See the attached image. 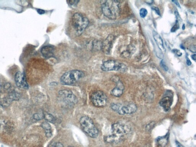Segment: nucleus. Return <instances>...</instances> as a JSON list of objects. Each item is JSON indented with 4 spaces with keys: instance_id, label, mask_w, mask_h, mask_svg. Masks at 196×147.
<instances>
[{
    "instance_id": "f257e3e1",
    "label": "nucleus",
    "mask_w": 196,
    "mask_h": 147,
    "mask_svg": "<svg viewBox=\"0 0 196 147\" xmlns=\"http://www.w3.org/2000/svg\"><path fill=\"white\" fill-rule=\"evenodd\" d=\"M112 135L105 138V141L108 143L117 142L123 139V137L130 132V128L125 124L120 123L113 124L112 127Z\"/></svg>"
},
{
    "instance_id": "f03ea898",
    "label": "nucleus",
    "mask_w": 196,
    "mask_h": 147,
    "mask_svg": "<svg viewBox=\"0 0 196 147\" xmlns=\"http://www.w3.org/2000/svg\"><path fill=\"white\" fill-rule=\"evenodd\" d=\"M102 12L106 17L111 20L116 19L120 15L121 12L120 3L119 1H102Z\"/></svg>"
},
{
    "instance_id": "7ed1b4c3",
    "label": "nucleus",
    "mask_w": 196,
    "mask_h": 147,
    "mask_svg": "<svg viewBox=\"0 0 196 147\" xmlns=\"http://www.w3.org/2000/svg\"><path fill=\"white\" fill-rule=\"evenodd\" d=\"M89 24L88 18L81 14L76 13L72 18V24L77 34H81L87 27Z\"/></svg>"
},
{
    "instance_id": "20e7f679",
    "label": "nucleus",
    "mask_w": 196,
    "mask_h": 147,
    "mask_svg": "<svg viewBox=\"0 0 196 147\" xmlns=\"http://www.w3.org/2000/svg\"><path fill=\"white\" fill-rule=\"evenodd\" d=\"M80 123L82 130L92 138H95L99 135V131L91 119L87 116L81 118Z\"/></svg>"
},
{
    "instance_id": "39448f33",
    "label": "nucleus",
    "mask_w": 196,
    "mask_h": 147,
    "mask_svg": "<svg viewBox=\"0 0 196 147\" xmlns=\"http://www.w3.org/2000/svg\"><path fill=\"white\" fill-rule=\"evenodd\" d=\"M84 76V73L80 70H70L65 73L60 79L61 84L71 85L74 84Z\"/></svg>"
},
{
    "instance_id": "423d86ee",
    "label": "nucleus",
    "mask_w": 196,
    "mask_h": 147,
    "mask_svg": "<svg viewBox=\"0 0 196 147\" xmlns=\"http://www.w3.org/2000/svg\"><path fill=\"white\" fill-rule=\"evenodd\" d=\"M111 108L119 114H134L137 110V107L134 104H130L125 105L120 104H112Z\"/></svg>"
},
{
    "instance_id": "0eeeda50",
    "label": "nucleus",
    "mask_w": 196,
    "mask_h": 147,
    "mask_svg": "<svg viewBox=\"0 0 196 147\" xmlns=\"http://www.w3.org/2000/svg\"><path fill=\"white\" fill-rule=\"evenodd\" d=\"M90 99L92 104L96 107H103L107 104V96L102 91H96L92 93Z\"/></svg>"
},
{
    "instance_id": "6e6552de",
    "label": "nucleus",
    "mask_w": 196,
    "mask_h": 147,
    "mask_svg": "<svg viewBox=\"0 0 196 147\" xmlns=\"http://www.w3.org/2000/svg\"><path fill=\"white\" fill-rule=\"evenodd\" d=\"M124 68V66L123 64L112 60L105 62L101 66L102 70L104 71L121 70Z\"/></svg>"
},
{
    "instance_id": "1a4fd4ad",
    "label": "nucleus",
    "mask_w": 196,
    "mask_h": 147,
    "mask_svg": "<svg viewBox=\"0 0 196 147\" xmlns=\"http://www.w3.org/2000/svg\"><path fill=\"white\" fill-rule=\"evenodd\" d=\"M59 95L62 97L63 101L69 105H74L77 102L76 96L70 90H61L59 92Z\"/></svg>"
},
{
    "instance_id": "9d476101",
    "label": "nucleus",
    "mask_w": 196,
    "mask_h": 147,
    "mask_svg": "<svg viewBox=\"0 0 196 147\" xmlns=\"http://www.w3.org/2000/svg\"><path fill=\"white\" fill-rule=\"evenodd\" d=\"M15 80L18 87L23 89H27L28 85L27 83L26 77L24 73L18 72L15 76Z\"/></svg>"
},
{
    "instance_id": "9b49d317",
    "label": "nucleus",
    "mask_w": 196,
    "mask_h": 147,
    "mask_svg": "<svg viewBox=\"0 0 196 147\" xmlns=\"http://www.w3.org/2000/svg\"><path fill=\"white\" fill-rule=\"evenodd\" d=\"M19 98V94L15 92V91H11L6 97L3 98L1 100V105L4 107H8L11 104L12 101L18 100Z\"/></svg>"
},
{
    "instance_id": "f8f14e48",
    "label": "nucleus",
    "mask_w": 196,
    "mask_h": 147,
    "mask_svg": "<svg viewBox=\"0 0 196 147\" xmlns=\"http://www.w3.org/2000/svg\"><path fill=\"white\" fill-rule=\"evenodd\" d=\"M116 84V87L112 90V95L116 97H120L123 94L124 87L123 83L117 79L113 80Z\"/></svg>"
},
{
    "instance_id": "ddd939ff",
    "label": "nucleus",
    "mask_w": 196,
    "mask_h": 147,
    "mask_svg": "<svg viewBox=\"0 0 196 147\" xmlns=\"http://www.w3.org/2000/svg\"><path fill=\"white\" fill-rule=\"evenodd\" d=\"M55 48L52 46H46L41 49V53L44 57L48 58L52 57L55 52Z\"/></svg>"
},
{
    "instance_id": "4468645a",
    "label": "nucleus",
    "mask_w": 196,
    "mask_h": 147,
    "mask_svg": "<svg viewBox=\"0 0 196 147\" xmlns=\"http://www.w3.org/2000/svg\"><path fill=\"white\" fill-rule=\"evenodd\" d=\"M172 102V99L171 97L167 96L162 99L160 102V104L165 111H168L170 110Z\"/></svg>"
},
{
    "instance_id": "2eb2a0df",
    "label": "nucleus",
    "mask_w": 196,
    "mask_h": 147,
    "mask_svg": "<svg viewBox=\"0 0 196 147\" xmlns=\"http://www.w3.org/2000/svg\"><path fill=\"white\" fill-rule=\"evenodd\" d=\"M153 36L159 48L163 53H165L166 49L165 48L163 41L161 37L155 31H153Z\"/></svg>"
},
{
    "instance_id": "dca6fc26",
    "label": "nucleus",
    "mask_w": 196,
    "mask_h": 147,
    "mask_svg": "<svg viewBox=\"0 0 196 147\" xmlns=\"http://www.w3.org/2000/svg\"><path fill=\"white\" fill-rule=\"evenodd\" d=\"M113 40V36L110 35L107 38L102 45V49L106 53H109L110 51L112 46V42Z\"/></svg>"
},
{
    "instance_id": "f3484780",
    "label": "nucleus",
    "mask_w": 196,
    "mask_h": 147,
    "mask_svg": "<svg viewBox=\"0 0 196 147\" xmlns=\"http://www.w3.org/2000/svg\"><path fill=\"white\" fill-rule=\"evenodd\" d=\"M41 127L45 130V135L47 138H50L52 135V128L50 124L48 122H43L41 125Z\"/></svg>"
},
{
    "instance_id": "a211bd4d",
    "label": "nucleus",
    "mask_w": 196,
    "mask_h": 147,
    "mask_svg": "<svg viewBox=\"0 0 196 147\" xmlns=\"http://www.w3.org/2000/svg\"><path fill=\"white\" fill-rule=\"evenodd\" d=\"M168 141V135H167L165 136L160 137L157 139V142L160 146L164 147L167 145Z\"/></svg>"
},
{
    "instance_id": "6ab92c4d",
    "label": "nucleus",
    "mask_w": 196,
    "mask_h": 147,
    "mask_svg": "<svg viewBox=\"0 0 196 147\" xmlns=\"http://www.w3.org/2000/svg\"><path fill=\"white\" fill-rule=\"evenodd\" d=\"M44 118L48 122L52 123H54L56 121V119L55 117L52 115V114H48V113H44Z\"/></svg>"
},
{
    "instance_id": "aec40b11",
    "label": "nucleus",
    "mask_w": 196,
    "mask_h": 147,
    "mask_svg": "<svg viewBox=\"0 0 196 147\" xmlns=\"http://www.w3.org/2000/svg\"><path fill=\"white\" fill-rule=\"evenodd\" d=\"M33 118L36 120H41L44 118V114L43 113H36L33 116Z\"/></svg>"
},
{
    "instance_id": "412c9836",
    "label": "nucleus",
    "mask_w": 196,
    "mask_h": 147,
    "mask_svg": "<svg viewBox=\"0 0 196 147\" xmlns=\"http://www.w3.org/2000/svg\"><path fill=\"white\" fill-rule=\"evenodd\" d=\"M140 14L141 17L144 18L147 14V11L145 8H142L140 10Z\"/></svg>"
},
{
    "instance_id": "4be33fe9",
    "label": "nucleus",
    "mask_w": 196,
    "mask_h": 147,
    "mask_svg": "<svg viewBox=\"0 0 196 147\" xmlns=\"http://www.w3.org/2000/svg\"><path fill=\"white\" fill-rule=\"evenodd\" d=\"M155 124V123L154 121L150 122L146 126V130L148 131H150V130L152 129L153 127L154 126Z\"/></svg>"
},
{
    "instance_id": "5701e85b",
    "label": "nucleus",
    "mask_w": 196,
    "mask_h": 147,
    "mask_svg": "<svg viewBox=\"0 0 196 147\" xmlns=\"http://www.w3.org/2000/svg\"><path fill=\"white\" fill-rule=\"evenodd\" d=\"M179 25L178 20H176L175 25L172 27L171 30V32H174L179 29Z\"/></svg>"
},
{
    "instance_id": "b1692460",
    "label": "nucleus",
    "mask_w": 196,
    "mask_h": 147,
    "mask_svg": "<svg viewBox=\"0 0 196 147\" xmlns=\"http://www.w3.org/2000/svg\"><path fill=\"white\" fill-rule=\"evenodd\" d=\"M160 64L161 67H162V68H163L166 71H167V70H168V67H167V66L166 64L165 63L164 60H163L161 61Z\"/></svg>"
},
{
    "instance_id": "393cba45",
    "label": "nucleus",
    "mask_w": 196,
    "mask_h": 147,
    "mask_svg": "<svg viewBox=\"0 0 196 147\" xmlns=\"http://www.w3.org/2000/svg\"><path fill=\"white\" fill-rule=\"evenodd\" d=\"M79 2V1H68V4L71 5H76V4H77Z\"/></svg>"
},
{
    "instance_id": "a878e982",
    "label": "nucleus",
    "mask_w": 196,
    "mask_h": 147,
    "mask_svg": "<svg viewBox=\"0 0 196 147\" xmlns=\"http://www.w3.org/2000/svg\"><path fill=\"white\" fill-rule=\"evenodd\" d=\"M173 52L178 56H181L182 55V53L181 52H180L179 50H177V49H174V50H173Z\"/></svg>"
},
{
    "instance_id": "bb28decb",
    "label": "nucleus",
    "mask_w": 196,
    "mask_h": 147,
    "mask_svg": "<svg viewBox=\"0 0 196 147\" xmlns=\"http://www.w3.org/2000/svg\"><path fill=\"white\" fill-rule=\"evenodd\" d=\"M152 8L153 10H154L157 13V14L160 15V11L159 10L158 8H157V7H153Z\"/></svg>"
},
{
    "instance_id": "cd10ccee",
    "label": "nucleus",
    "mask_w": 196,
    "mask_h": 147,
    "mask_svg": "<svg viewBox=\"0 0 196 147\" xmlns=\"http://www.w3.org/2000/svg\"><path fill=\"white\" fill-rule=\"evenodd\" d=\"M52 147H64V146L60 142H57Z\"/></svg>"
},
{
    "instance_id": "c85d7f7f",
    "label": "nucleus",
    "mask_w": 196,
    "mask_h": 147,
    "mask_svg": "<svg viewBox=\"0 0 196 147\" xmlns=\"http://www.w3.org/2000/svg\"><path fill=\"white\" fill-rule=\"evenodd\" d=\"M190 50L191 51V52H194V53H195L196 52L195 45H194V46H190Z\"/></svg>"
},
{
    "instance_id": "c756f323",
    "label": "nucleus",
    "mask_w": 196,
    "mask_h": 147,
    "mask_svg": "<svg viewBox=\"0 0 196 147\" xmlns=\"http://www.w3.org/2000/svg\"><path fill=\"white\" fill-rule=\"evenodd\" d=\"M175 143L177 147H185L184 145H182V144L180 143L178 141H176Z\"/></svg>"
},
{
    "instance_id": "7c9ffc66",
    "label": "nucleus",
    "mask_w": 196,
    "mask_h": 147,
    "mask_svg": "<svg viewBox=\"0 0 196 147\" xmlns=\"http://www.w3.org/2000/svg\"><path fill=\"white\" fill-rule=\"evenodd\" d=\"M37 12L38 14H43L45 13V11L43 10L40 9H38Z\"/></svg>"
},
{
    "instance_id": "2f4dec72",
    "label": "nucleus",
    "mask_w": 196,
    "mask_h": 147,
    "mask_svg": "<svg viewBox=\"0 0 196 147\" xmlns=\"http://www.w3.org/2000/svg\"><path fill=\"white\" fill-rule=\"evenodd\" d=\"M187 64L188 66H190L191 64V62L188 58H187Z\"/></svg>"
},
{
    "instance_id": "473e14b6",
    "label": "nucleus",
    "mask_w": 196,
    "mask_h": 147,
    "mask_svg": "<svg viewBox=\"0 0 196 147\" xmlns=\"http://www.w3.org/2000/svg\"><path fill=\"white\" fill-rule=\"evenodd\" d=\"M172 2H174V4H175L176 5H177V6L180 7L179 4V3L178 1H172Z\"/></svg>"
},
{
    "instance_id": "72a5a7b5",
    "label": "nucleus",
    "mask_w": 196,
    "mask_h": 147,
    "mask_svg": "<svg viewBox=\"0 0 196 147\" xmlns=\"http://www.w3.org/2000/svg\"><path fill=\"white\" fill-rule=\"evenodd\" d=\"M191 58H192L193 59V60H194V61H195L196 59V55L194 54L191 55Z\"/></svg>"
},
{
    "instance_id": "f704fd0d",
    "label": "nucleus",
    "mask_w": 196,
    "mask_h": 147,
    "mask_svg": "<svg viewBox=\"0 0 196 147\" xmlns=\"http://www.w3.org/2000/svg\"><path fill=\"white\" fill-rule=\"evenodd\" d=\"M185 29V25L184 24L183 25L182 29L183 30H184Z\"/></svg>"
},
{
    "instance_id": "c9c22d12",
    "label": "nucleus",
    "mask_w": 196,
    "mask_h": 147,
    "mask_svg": "<svg viewBox=\"0 0 196 147\" xmlns=\"http://www.w3.org/2000/svg\"></svg>"
}]
</instances>
